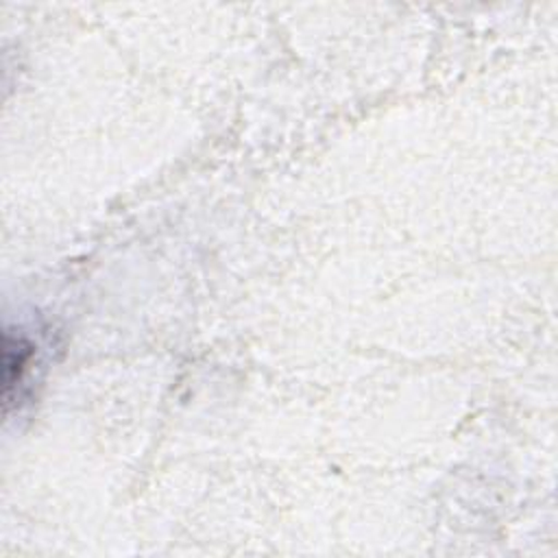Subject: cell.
<instances>
[{
  "mask_svg": "<svg viewBox=\"0 0 558 558\" xmlns=\"http://www.w3.org/2000/svg\"><path fill=\"white\" fill-rule=\"evenodd\" d=\"M33 357V344L22 338L13 336L9 329L2 333V408L4 412L17 401L20 386L28 371Z\"/></svg>",
  "mask_w": 558,
  "mask_h": 558,
  "instance_id": "cell-1",
  "label": "cell"
}]
</instances>
